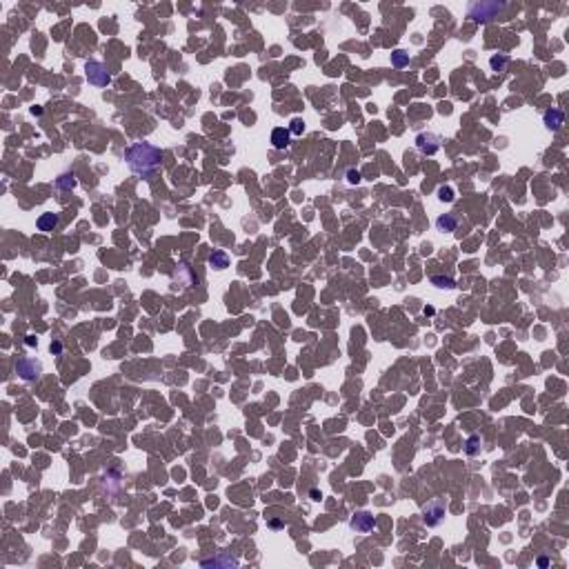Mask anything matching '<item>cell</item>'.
<instances>
[{"label": "cell", "instance_id": "e0dca14e", "mask_svg": "<svg viewBox=\"0 0 569 569\" xmlns=\"http://www.w3.org/2000/svg\"><path fill=\"white\" fill-rule=\"evenodd\" d=\"M56 185H58V189H73L78 185V180L73 173H62V176L56 178Z\"/></svg>", "mask_w": 569, "mask_h": 569}, {"label": "cell", "instance_id": "484cf974", "mask_svg": "<svg viewBox=\"0 0 569 569\" xmlns=\"http://www.w3.org/2000/svg\"><path fill=\"white\" fill-rule=\"evenodd\" d=\"M547 563H549L547 558H538V565H540V567H547Z\"/></svg>", "mask_w": 569, "mask_h": 569}, {"label": "cell", "instance_id": "603a6c76", "mask_svg": "<svg viewBox=\"0 0 569 569\" xmlns=\"http://www.w3.org/2000/svg\"><path fill=\"white\" fill-rule=\"evenodd\" d=\"M309 496H311V500H320V498H323V494H320L318 489H311V494H309Z\"/></svg>", "mask_w": 569, "mask_h": 569}, {"label": "cell", "instance_id": "cb8c5ba5", "mask_svg": "<svg viewBox=\"0 0 569 569\" xmlns=\"http://www.w3.org/2000/svg\"><path fill=\"white\" fill-rule=\"evenodd\" d=\"M25 342H27V347H34V345H36V342H38V341H36L34 336H27V341H25Z\"/></svg>", "mask_w": 569, "mask_h": 569}, {"label": "cell", "instance_id": "44dd1931", "mask_svg": "<svg viewBox=\"0 0 569 569\" xmlns=\"http://www.w3.org/2000/svg\"><path fill=\"white\" fill-rule=\"evenodd\" d=\"M347 182H349V185H358V182H360V171L349 169V171H347Z\"/></svg>", "mask_w": 569, "mask_h": 569}, {"label": "cell", "instance_id": "6da1fadb", "mask_svg": "<svg viewBox=\"0 0 569 569\" xmlns=\"http://www.w3.org/2000/svg\"><path fill=\"white\" fill-rule=\"evenodd\" d=\"M125 158H127V163H129L131 171L147 176V173H151L154 169L160 167V163H163V151H160L158 147L149 145V142H136V145H131L129 149L125 151Z\"/></svg>", "mask_w": 569, "mask_h": 569}, {"label": "cell", "instance_id": "5bb4252c", "mask_svg": "<svg viewBox=\"0 0 569 569\" xmlns=\"http://www.w3.org/2000/svg\"><path fill=\"white\" fill-rule=\"evenodd\" d=\"M480 447H483V440H480L478 434H474V436H469V438H467V443H465V454H467V456H476V454H480Z\"/></svg>", "mask_w": 569, "mask_h": 569}, {"label": "cell", "instance_id": "ffe728a7", "mask_svg": "<svg viewBox=\"0 0 569 569\" xmlns=\"http://www.w3.org/2000/svg\"><path fill=\"white\" fill-rule=\"evenodd\" d=\"M438 198L443 200V203H452V200L456 198V191H454L452 187H440V189H438Z\"/></svg>", "mask_w": 569, "mask_h": 569}, {"label": "cell", "instance_id": "8fae6325", "mask_svg": "<svg viewBox=\"0 0 569 569\" xmlns=\"http://www.w3.org/2000/svg\"><path fill=\"white\" fill-rule=\"evenodd\" d=\"M436 227H438L440 231H447V233L456 231V227H458L456 214H443V216H438V218H436Z\"/></svg>", "mask_w": 569, "mask_h": 569}, {"label": "cell", "instance_id": "d6986e66", "mask_svg": "<svg viewBox=\"0 0 569 569\" xmlns=\"http://www.w3.org/2000/svg\"><path fill=\"white\" fill-rule=\"evenodd\" d=\"M302 131H305V120H302V118H293V120L289 122V134L302 136Z\"/></svg>", "mask_w": 569, "mask_h": 569}, {"label": "cell", "instance_id": "277c9868", "mask_svg": "<svg viewBox=\"0 0 569 569\" xmlns=\"http://www.w3.org/2000/svg\"><path fill=\"white\" fill-rule=\"evenodd\" d=\"M85 76L87 80H89V85L94 87H107L109 82H112V73H109V69L103 65V62L98 60H89L85 65Z\"/></svg>", "mask_w": 569, "mask_h": 569}, {"label": "cell", "instance_id": "5b68a950", "mask_svg": "<svg viewBox=\"0 0 569 569\" xmlns=\"http://www.w3.org/2000/svg\"><path fill=\"white\" fill-rule=\"evenodd\" d=\"M16 371L22 380L31 383V380H36L40 376L43 365H40V360H34V358H20V360L16 362Z\"/></svg>", "mask_w": 569, "mask_h": 569}, {"label": "cell", "instance_id": "4fadbf2b", "mask_svg": "<svg viewBox=\"0 0 569 569\" xmlns=\"http://www.w3.org/2000/svg\"><path fill=\"white\" fill-rule=\"evenodd\" d=\"M509 54H494L492 58H489V67H492L494 71H505L507 69V65H509Z\"/></svg>", "mask_w": 569, "mask_h": 569}, {"label": "cell", "instance_id": "ba28073f", "mask_svg": "<svg viewBox=\"0 0 569 569\" xmlns=\"http://www.w3.org/2000/svg\"><path fill=\"white\" fill-rule=\"evenodd\" d=\"M543 120H545V127H547L549 131H558V129H563V125H565V114H563L561 109H547Z\"/></svg>", "mask_w": 569, "mask_h": 569}, {"label": "cell", "instance_id": "ac0fdd59", "mask_svg": "<svg viewBox=\"0 0 569 569\" xmlns=\"http://www.w3.org/2000/svg\"><path fill=\"white\" fill-rule=\"evenodd\" d=\"M431 284H436L438 289H454L456 287V281L449 276H431Z\"/></svg>", "mask_w": 569, "mask_h": 569}, {"label": "cell", "instance_id": "7c38bea8", "mask_svg": "<svg viewBox=\"0 0 569 569\" xmlns=\"http://www.w3.org/2000/svg\"><path fill=\"white\" fill-rule=\"evenodd\" d=\"M209 265H212L214 269H225L229 265V256L220 249H214L212 256H209Z\"/></svg>", "mask_w": 569, "mask_h": 569}, {"label": "cell", "instance_id": "9c48e42d", "mask_svg": "<svg viewBox=\"0 0 569 569\" xmlns=\"http://www.w3.org/2000/svg\"><path fill=\"white\" fill-rule=\"evenodd\" d=\"M289 142H291V134H289V129H284V127H276V129L272 131L274 149H287Z\"/></svg>", "mask_w": 569, "mask_h": 569}, {"label": "cell", "instance_id": "7402d4cb", "mask_svg": "<svg viewBox=\"0 0 569 569\" xmlns=\"http://www.w3.org/2000/svg\"><path fill=\"white\" fill-rule=\"evenodd\" d=\"M60 351H62V342L60 341L52 342V354H60Z\"/></svg>", "mask_w": 569, "mask_h": 569}, {"label": "cell", "instance_id": "30bf717a", "mask_svg": "<svg viewBox=\"0 0 569 569\" xmlns=\"http://www.w3.org/2000/svg\"><path fill=\"white\" fill-rule=\"evenodd\" d=\"M58 223H60V216L54 214V212H47L36 220V227H38L40 231H54V229L58 227Z\"/></svg>", "mask_w": 569, "mask_h": 569}, {"label": "cell", "instance_id": "2e32d148", "mask_svg": "<svg viewBox=\"0 0 569 569\" xmlns=\"http://www.w3.org/2000/svg\"><path fill=\"white\" fill-rule=\"evenodd\" d=\"M392 65L396 67V69H402V67L409 65V54L402 52V49H396V52L392 54Z\"/></svg>", "mask_w": 569, "mask_h": 569}, {"label": "cell", "instance_id": "d4e9b609", "mask_svg": "<svg viewBox=\"0 0 569 569\" xmlns=\"http://www.w3.org/2000/svg\"><path fill=\"white\" fill-rule=\"evenodd\" d=\"M31 114H34V116H40V114H43V109H40V107H34V109H31Z\"/></svg>", "mask_w": 569, "mask_h": 569}, {"label": "cell", "instance_id": "52a82bcc", "mask_svg": "<svg viewBox=\"0 0 569 569\" xmlns=\"http://www.w3.org/2000/svg\"><path fill=\"white\" fill-rule=\"evenodd\" d=\"M349 527L354 531H358V534H369V531L376 527V520L369 512H356L349 520Z\"/></svg>", "mask_w": 569, "mask_h": 569}, {"label": "cell", "instance_id": "8992f818", "mask_svg": "<svg viewBox=\"0 0 569 569\" xmlns=\"http://www.w3.org/2000/svg\"><path fill=\"white\" fill-rule=\"evenodd\" d=\"M440 142H443L440 136L431 134V131H423V134L416 136V147H418V151L425 156H434L436 151L440 149Z\"/></svg>", "mask_w": 569, "mask_h": 569}, {"label": "cell", "instance_id": "7a4b0ae2", "mask_svg": "<svg viewBox=\"0 0 569 569\" xmlns=\"http://www.w3.org/2000/svg\"><path fill=\"white\" fill-rule=\"evenodd\" d=\"M505 7H507V2H474V4H469L467 16L474 22H489L500 11H505Z\"/></svg>", "mask_w": 569, "mask_h": 569}, {"label": "cell", "instance_id": "9a60e30c", "mask_svg": "<svg viewBox=\"0 0 569 569\" xmlns=\"http://www.w3.org/2000/svg\"><path fill=\"white\" fill-rule=\"evenodd\" d=\"M236 567L238 565V558H231V556H220V558H214V561H203V567Z\"/></svg>", "mask_w": 569, "mask_h": 569}, {"label": "cell", "instance_id": "3957f363", "mask_svg": "<svg viewBox=\"0 0 569 569\" xmlns=\"http://www.w3.org/2000/svg\"><path fill=\"white\" fill-rule=\"evenodd\" d=\"M447 518V505H445V500L440 498H434L429 500V503L425 505L423 509V522L427 527H438L440 522Z\"/></svg>", "mask_w": 569, "mask_h": 569}]
</instances>
